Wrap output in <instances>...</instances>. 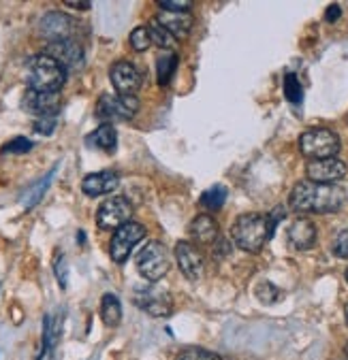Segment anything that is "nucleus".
Segmentation results:
<instances>
[{
	"mask_svg": "<svg viewBox=\"0 0 348 360\" xmlns=\"http://www.w3.org/2000/svg\"><path fill=\"white\" fill-rule=\"evenodd\" d=\"M225 200H227V188L220 186V184L212 186L210 190H205V192L201 194V198H199V202H201L205 209H210V211L220 209V207L225 205Z\"/></svg>",
	"mask_w": 348,
	"mask_h": 360,
	"instance_id": "nucleus-23",
	"label": "nucleus"
},
{
	"mask_svg": "<svg viewBox=\"0 0 348 360\" xmlns=\"http://www.w3.org/2000/svg\"><path fill=\"white\" fill-rule=\"evenodd\" d=\"M346 358H348V343H346Z\"/></svg>",
	"mask_w": 348,
	"mask_h": 360,
	"instance_id": "nucleus-38",
	"label": "nucleus"
},
{
	"mask_svg": "<svg viewBox=\"0 0 348 360\" xmlns=\"http://www.w3.org/2000/svg\"><path fill=\"white\" fill-rule=\"evenodd\" d=\"M24 109L30 111L37 117L58 115V111H60V96L58 94H45V92L28 90L26 96H24Z\"/></svg>",
	"mask_w": 348,
	"mask_h": 360,
	"instance_id": "nucleus-15",
	"label": "nucleus"
},
{
	"mask_svg": "<svg viewBox=\"0 0 348 360\" xmlns=\"http://www.w3.org/2000/svg\"><path fill=\"white\" fill-rule=\"evenodd\" d=\"M178 62H180V58H178L175 51H165L159 58V62H156V77H159L161 86H167L171 82L175 68H178Z\"/></svg>",
	"mask_w": 348,
	"mask_h": 360,
	"instance_id": "nucleus-21",
	"label": "nucleus"
},
{
	"mask_svg": "<svg viewBox=\"0 0 348 360\" xmlns=\"http://www.w3.org/2000/svg\"><path fill=\"white\" fill-rule=\"evenodd\" d=\"M175 258H178L180 271L188 279L194 281V279L201 277V273H203V256L190 241H180L175 245Z\"/></svg>",
	"mask_w": 348,
	"mask_h": 360,
	"instance_id": "nucleus-14",
	"label": "nucleus"
},
{
	"mask_svg": "<svg viewBox=\"0 0 348 360\" xmlns=\"http://www.w3.org/2000/svg\"><path fill=\"white\" fill-rule=\"evenodd\" d=\"M88 143L99 150H105V152H113L116 146H118V134H116V128L113 124H101L90 136H88Z\"/></svg>",
	"mask_w": 348,
	"mask_h": 360,
	"instance_id": "nucleus-20",
	"label": "nucleus"
},
{
	"mask_svg": "<svg viewBox=\"0 0 348 360\" xmlns=\"http://www.w3.org/2000/svg\"><path fill=\"white\" fill-rule=\"evenodd\" d=\"M148 30H150V39H152V43L156 45V47H161V49H165V51H173V47H175V39L154 20V22H150V26H148Z\"/></svg>",
	"mask_w": 348,
	"mask_h": 360,
	"instance_id": "nucleus-25",
	"label": "nucleus"
},
{
	"mask_svg": "<svg viewBox=\"0 0 348 360\" xmlns=\"http://www.w3.org/2000/svg\"><path fill=\"white\" fill-rule=\"evenodd\" d=\"M109 79H111L113 90L122 96H135V92L142 88V82H144L137 66L132 62H126V60H120L111 66Z\"/></svg>",
	"mask_w": 348,
	"mask_h": 360,
	"instance_id": "nucleus-10",
	"label": "nucleus"
},
{
	"mask_svg": "<svg viewBox=\"0 0 348 360\" xmlns=\"http://www.w3.org/2000/svg\"><path fill=\"white\" fill-rule=\"evenodd\" d=\"M333 254L340 256V258H348V229L342 231L335 241H333Z\"/></svg>",
	"mask_w": 348,
	"mask_h": 360,
	"instance_id": "nucleus-33",
	"label": "nucleus"
},
{
	"mask_svg": "<svg viewBox=\"0 0 348 360\" xmlns=\"http://www.w3.org/2000/svg\"><path fill=\"white\" fill-rule=\"evenodd\" d=\"M54 175H56V169H51V171L47 173V177H43L41 181H37V186H32V188L22 196V205H24V209H32V207L41 200V196L45 194V190L49 188V181L54 179Z\"/></svg>",
	"mask_w": 348,
	"mask_h": 360,
	"instance_id": "nucleus-24",
	"label": "nucleus"
},
{
	"mask_svg": "<svg viewBox=\"0 0 348 360\" xmlns=\"http://www.w3.org/2000/svg\"><path fill=\"white\" fill-rule=\"evenodd\" d=\"M299 150L312 160L335 158V154L340 152V139L329 128H310L299 139Z\"/></svg>",
	"mask_w": 348,
	"mask_h": 360,
	"instance_id": "nucleus-5",
	"label": "nucleus"
},
{
	"mask_svg": "<svg viewBox=\"0 0 348 360\" xmlns=\"http://www.w3.org/2000/svg\"><path fill=\"white\" fill-rule=\"evenodd\" d=\"M56 124H58V117L56 115H45V117H37L35 122V132L39 134H51L56 130Z\"/></svg>",
	"mask_w": 348,
	"mask_h": 360,
	"instance_id": "nucleus-32",
	"label": "nucleus"
},
{
	"mask_svg": "<svg viewBox=\"0 0 348 360\" xmlns=\"http://www.w3.org/2000/svg\"><path fill=\"white\" fill-rule=\"evenodd\" d=\"M101 318L107 326H118L122 320V305L116 295H105L101 301Z\"/></svg>",
	"mask_w": 348,
	"mask_h": 360,
	"instance_id": "nucleus-22",
	"label": "nucleus"
},
{
	"mask_svg": "<svg viewBox=\"0 0 348 360\" xmlns=\"http://www.w3.org/2000/svg\"><path fill=\"white\" fill-rule=\"evenodd\" d=\"M132 218V205L124 196H113L105 200L97 211V226L101 231H118Z\"/></svg>",
	"mask_w": 348,
	"mask_h": 360,
	"instance_id": "nucleus-8",
	"label": "nucleus"
},
{
	"mask_svg": "<svg viewBox=\"0 0 348 360\" xmlns=\"http://www.w3.org/2000/svg\"><path fill=\"white\" fill-rule=\"evenodd\" d=\"M280 215H285V211L280 207L271 211L269 215H263V213L240 215L237 222L231 226V239L235 241V245L240 250L259 254L263 250V245L271 239L275 224L280 222Z\"/></svg>",
	"mask_w": 348,
	"mask_h": 360,
	"instance_id": "nucleus-2",
	"label": "nucleus"
},
{
	"mask_svg": "<svg viewBox=\"0 0 348 360\" xmlns=\"http://www.w3.org/2000/svg\"><path fill=\"white\" fill-rule=\"evenodd\" d=\"M64 7L75 9V11H88V9H92V5H90V3H75V0H66Z\"/></svg>",
	"mask_w": 348,
	"mask_h": 360,
	"instance_id": "nucleus-35",
	"label": "nucleus"
},
{
	"mask_svg": "<svg viewBox=\"0 0 348 360\" xmlns=\"http://www.w3.org/2000/svg\"><path fill=\"white\" fill-rule=\"evenodd\" d=\"M289 241L295 250H310L316 243V229L310 220H295L289 229Z\"/></svg>",
	"mask_w": 348,
	"mask_h": 360,
	"instance_id": "nucleus-19",
	"label": "nucleus"
},
{
	"mask_svg": "<svg viewBox=\"0 0 348 360\" xmlns=\"http://www.w3.org/2000/svg\"><path fill=\"white\" fill-rule=\"evenodd\" d=\"M137 111H139V101L135 96L103 94L97 103V117L103 120V124L130 120L137 115Z\"/></svg>",
	"mask_w": 348,
	"mask_h": 360,
	"instance_id": "nucleus-6",
	"label": "nucleus"
},
{
	"mask_svg": "<svg viewBox=\"0 0 348 360\" xmlns=\"http://www.w3.org/2000/svg\"><path fill=\"white\" fill-rule=\"evenodd\" d=\"M66 82V70L47 53H39L28 62V86L35 92L58 94Z\"/></svg>",
	"mask_w": 348,
	"mask_h": 360,
	"instance_id": "nucleus-3",
	"label": "nucleus"
},
{
	"mask_svg": "<svg viewBox=\"0 0 348 360\" xmlns=\"http://www.w3.org/2000/svg\"><path fill=\"white\" fill-rule=\"evenodd\" d=\"M218 222L212 218V215H207V213H199L197 218L190 222L188 226V235L192 241L201 243V245H210L218 239Z\"/></svg>",
	"mask_w": 348,
	"mask_h": 360,
	"instance_id": "nucleus-16",
	"label": "nucleus"
},
{
	"mask_svg": "<svg viewBox=\"0 0 348 360\" xmlns=\"http://www.w3.org/2000/svg\"><path fill=\"white\" fill-rule=\"evenodd\" d=\"M128 41H130V47H132L135 51H146V49L152 45V39H150V30H148V26H137V28L130 32Z\"/></svg>",
	"mask_w": 348,
	"mask_h": 360,
	"instance_id": "nucleus-27",
	"label": "nucleus"
},
{
	"mask_svg": "<svg viewBox=\"0 0 348 360\" xmlns=\"http://www.w3.org/2000/svg\"><path fill=\"white\" fill-rule=\"evenodd\" d=\"M35 148V143L26 136H15L9 143H5L3 154H28Z\"/></svg>",
	"mask_w": 348,
	"mask_h": 360,
	"instance_id": "nucleus-30",
	"label": "nucleus"
},
{
	"mask_svg": "<svg viewBox=\"0 0 348 360\" xmlns=\"http://www.w3.org/2000/svg\"><path fill=\"white\" fill-rule=\"evenodd\" d=\"M118 186H120V177H118V173H113V171H99V173H92V175H88V177H84V181H82V190H84V194H88V196H103V194H109V192H113Z\"/></svg>",
	"mask_w": 348,
	"mask_h": 360,
	"instance_id": "nucleus-18",
	"label": "nucleus"
},
{
	"mask_svg": "<svg viewBox=\"0 0 348 360\" xmlns=\"http://www.w3.org/2000/svg\"><path fill=\"white\" fill-rule=\"evenodd\" d=\"M156 22L178 41V39H186L194 26V18L190 13H173V11H161Z\"/></svg>",
	"mask_w": 348,
	"mask_h": 360,
	"instance_id": "nucleus-17",
	"label": "nucleus"
},
{
	"mask_svg": "<svg viewBox=\"0 0 348 360\" xmlns=\"http://www.w3.org/2000/svg\"><path fill=\"white\" fill-rule=\"evenodd\" d=\"M73 26L75 22L68 18L66 13H60V11H47L41 22H39V34L43 39H47L49 43H56V41H66L71 39V32H73Z\"/></svg>",
	"mask_w": 348,
	"mask_h": 360,
	"instance_id": "nucleus-13",
	"label": "nucleus"
},
{
	"mask_svg": "<svg viewBox=\"0 0 348 360\" xmlns=\"http://www.w3.org/2000/svg\"><path fill=\"white\" fill-rule=\"evenodd\" d=\"M135 264H137V271L148 281H159L169 273L171 256L161 241H150L142 248V252L137 254Z\"/></svg>",
	"mask_w": 348,
	"mask_h": 360,
	"instance_id": "nucleus-4",
	"label": "nucleus"
},
{
	"mask_svg": "<svg viewBox=\"0 0 348 360\" xmlns=\"http://www.w3.org/2000/svg\"><path fill=\"white\" fill-rule=\"evenodd\" d=\"M159 7L163 11H173V13H188L192 9V3L190 0H163L159 3Z\"/></svg>",
	"mask_w": 348,
	"mask_h": 360,
	"instance_id": "nucleus-31",
	"label": "nucleus"
},
{
	"mask_svg": "<svg viewBox=\"0 0 348 360\" xmlns=\"http://www.w3.org/2000/svg\"><path fill=\"white\" fill-rule=\"evenodd\" d=\"M337 18H340V7H337V5H331V7L327 9V18H325V20H327V22H335Z\"/></svg>",
	"mask_w": 348,
	"mask_h": 360,
	"instance_id": "nucleus-36",
	"label": "nucleus"
},
{
	"mask_svg": "<svg viewBox=\"0 0 348 360\" xmlns=\"http://www.w3.org/2000/svg\"><path fill=\"white\" fill-rule=\"evenodd\" d=\"M344 314H346V324H348V305H346V309H344Z\"/></svg>",
	"mask_w": 348,
	"mask_h": 360,
	"instance_id": "nucleus-37",
	"label": "nucleus"
},
{
	"mask_svg": "<svg viewBox=\"0 0 348 360\" xmlns=\"http://www.w3.org/2000/svg\"><path fill=\"white\" fill-rule=\"evenodd\" d=\"M348 173L346 165L337 158H323V160H310L306 167V175L308 181L312 184H323V186H331L340 179H344Z\"/></svg>",
	"mask_w": 348,
	"mask_h": 360,
	"instance_id": "nucleus-12",
	"label": "nucleus"
},
{
	"mask_svg": "<svg viewBox=\"0 0 348 360\" xmlns=\"http://www.w3.org/2000/svg\"><path fill=\"white\" fill-rule=\"evenodd\" d=\"M49 58H54L58 64L64 66V70H80L86 62V56H84V49L80 43H75L73 39H66V41H56V43H49L45 47V51Z\"/></svg>",
	"mask_w": 348,
	"mask_h": 360,
	"instance_id": "nucleus-11",
	"label": "nucleus"
},
{
	"mask_svg": "<svg viewBox=\"0 0 348 360\" xmlns=\"http://www.w3.org/2000/svg\"><path fill=\"white\" fill-rule=\"evenodd\" d=\"M285 96L293 105H299L304 101V88H302L297 75H293V73H287L285 75Z\"/></svg>",
	"mask_w": 348,
	"mask_h": 360,
	"instance_id": "nucleus-26",
	"label": "nucleus"
},
{
	"mask_svg": "<svg viewBox=\"0 0 348 360\" xmlns=\"http://www.w3.org/2000/svg\"><path fill=\"white\" fill-rule=\"evenodd\" d=\"M346 281H348V271H346Z\"/></svg>",
	"mask_w": 348,
	"mask_h": 360,
	"instance_id": "nucleus-39",
	"label": "nucleus"
},
{
	"mask_svg": "<svg viewBox=\"0 0 348 360\" xmlns=\"http://www.w3.org/2000/svg\"><path fill=\"white\" fill-rule=\"evenodd\" d=\"M132 299L139 309H144L146 314H150L154 318H167L173 311V297L159 285L137 288Z\"/></svg>",
	"mask_w": 348,
	"mask_h": 360,
	"instance_id": "nucleus-7",
	"label": "nucleus"
},
{
	"mask_svg": "<svg viewBox=\"0 0 348 360\" xmlns=\"http://www.w3.org/2000/svg\"><path fill=\"white\" fill-rule=\"evenodd\" d=\"M254 295H256V299H259L261 303H265V305H271V303H275L278 299H280V290H278V288H275L273 283H269V281H261V283L256 285Z\"/></svg>",
	"mask_w": 348,
	"mask_h": 360,
	"instance_id": "nucleus-28",
	"label": "nucleus"
},
{
	"mask_svg": "<svg viewBox=\"0 0 348 360\" xmlns=\"http://www.w3.org/2000/svg\"><path fill=\"white\" fill-rule=\"evenodd\" d=\"M146 237V226L139 224V222H128L124 226H120L113 237H111V243H109V254H111V260L122 264L126 262V258L130 256L132 248Z\"/></svg>",
	"mask_w": 348,
	"mask_h": 360,
	"instance_id": "nucleus-9",
	"label": "nucleus"
},
{
	"mask_svg": "<svg viewBox=\"0 0 348 360\" xmlns=\"http://www.w3.org/2000/svg\"><path fill=\"white\" fill-rule=\"evenodd\" d=\"M175 360H223V358L210 349H203V347H186L178 354Z\"/></svg>",
	"mask_w": 348,
	"mask_h": 360,
	"instance_id": "nucleus-29",
	"label": "nucleus"
},
{
	"mask_svg": "<svg viewBox=\"0 0 348 360\" xmlns=\"http://www.w3.org/2000/svg\"><path fill=\"white\" fill-rule=\"evenodd\" d=\"M344 200L346 192L342 186H323L312 181H299L289 196L291 209L299 213H333L342 209Z\"/></svg>",
	"mask_w": 348,
	"mask_h": 360,
	"instance_id": "nucleus-1",
	"label": "nucleus"
},
{
	"mask_svg": "<svg viewBox=\"0 0 348 360\" xmlns=\"http://www.w3.org/2000/svg\"><path fill=\"white\" fill-rule=\"evenodd\" d=\"M56 277H58L60 288H66V283H68V269H66V260H64V256L56 262Z\"/></svg>",
	"mask_w": 348,
	"mask_h": 360,
	"instance_id": "nucleus-34",
	"label": "nucleus"
}]
</instances>
